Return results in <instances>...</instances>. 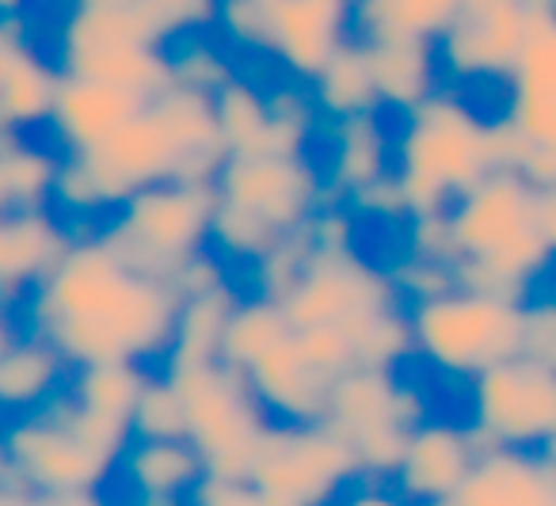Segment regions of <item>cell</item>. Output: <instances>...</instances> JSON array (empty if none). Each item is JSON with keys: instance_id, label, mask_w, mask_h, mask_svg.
Here are the masks:
<instances>
[{"instance_id": "1", "label": "cell", "mask_w": 556, "mask_h": 506, "mask_svg": "<svg viewBox=\"0 0 556 506\" xmlns=\"http://www.w3.org/2000/svg\"><path fill=\"white\" fill-rule=\"evenodd\" d=\"M16 308L27 316L24 331L54 343L73 366L138 362L161 374L184 298L168 278L134 267L103 237H80Z\"/></svg>"}, {"instance_id": "2", "label": "cell", "mask_w": 556, "mask_h": 506, "mask_svg": "<svg viewBox=\"0 0 556 506\" xmlns=\"http://www.w3.org/2000/svg\"><path fill=\"white\" fill-rule=\"evenodd\" d=\"M500 164V123H488L446 88L396 115L393 176L412 217L442 214Z\"/></svg>"}, {"instance_id": "3", "label": "cell", "mask_w": 556, "mask_h": 506, "mask_svg": "<svg viewBox=\"0 0 556 506\" xmlns=\"http://www.w3.org/2000/svg\"><path fill=\"white\" fill-rule=\"evenodd\" d=\"M412 351L439 381L469 389L472 377L522 354L526 301L507 293L450 286L427 298L404 301Z\"/></svg>"}, {"instance_id": "4", "label": "cell", "mask_w": 556, "mask_h": 506, "mask_svg": "<svg viewBox=\"0 0 556 506\" xmlns=\"http://www.w3.org/2000/svg\"><path fill=\"white\" fill-rule=\"evenodd\" d=\"M363 472L355 445L332 422H267L248 480L260 503H336Z\"/></svg>"}, {"instance_id": "5", "label": "cell", "mask_w": 556, "mask_h": 506, "mask_svg": "<svg viewBox=\"0 0 556 506\" xmlns=\"http://www.w3.org/2000/svg\"><path fill=\"white\" fill-rule=\"evenodd\" d=\"M465 422L480 445L538 453L556 438V369L530 354L495 362L469 381Z\"/></svg>"}, {"instance_id": "6", "label": "cell", "mask_w": 556, "mask_h": 506, "mask_svg": "<svg viewBox=\"0 0 556 506\" xmlns=\"http://www.w3.org/2000/svg\"><path fill=\"white\" fill-rule=\"evenodd\" d=\"M500 161L538 187L556 184V12L538 20L510 73Z\"/></svg>"}, {"instance_id": "7", "label": "cell", "mask_w": 556, "mask_h": 506, "mask_svg": "<svg viewBox=\"0 0 556 506\" xmlns=\"http://www.w3.org/2000/svg\"><path fill=\"white\" fill-rule=\"evenodd\" d=\"M214 194L278 232L305 229L328 202L320 168L305 153H229L214 176Z\"/></svg>"}, {"instance_id": "8", "label": "cell", "mask_w": 556, "mask_h": 506, "mask_svg": "<svg viewBox=\"0 0 556 506\" xmlns=\"http://www.w3.org/2000/svg\"><path fill=\"white\" fill-rule=\"evenodd\" d=\"M480 438L465 419L416 422L404 442L401 465L393 468V488L401 503H454L457 488L480 457Z\"/></svg>"}, {"instance_id": "9", "label": "cell", "mask_w": 556, "mask_h": 506, "mask_svg": "<svg viewBox=\"0 0 556 506\" xmlns=\"http://www.w3.org/2000/svg\"><path fill=\"white\" fill-rule=\"evenodd\" d=\"M206 472V457L191 438L130 434L103 488L118 483L123 491L115 498H130V503H191L194 488Z\"/></svg>"}, {"instance_id": "10", "label": "cell", "mask_w": 556, "mask_h": 506, "mask_svg": "<svg viewBox=\"0 0 556 506\" xmlns=\"http://www.w3.org/2000/svg\"><path fill=\"white\" fill-rule=\"evenodd\" d=\"M255 404L267 422H325L336 377L313 366L294 346V331L244 369Z\"/></svg>"}, {"instance_id": "11", "label": "cell", "mask_w": 556, "mask_h": 506, "mask_svg": "<svg viewBox=\"0 0 556 506\" xmlns=\"http://www.w3.org/2000/svg\"><path fill=\"white\" fill-rule=\"evenodd\" d=\"M146 103L149 96L130 92V88L62 73L54 111L47 118V138L62 156L85 153V149L100 146L103 138H111L123 123H130Z\"/></svg>"}, {"instance_id": "12", "label": "cell", "mask_w": 556, "mask_h": 506, "mask_svg": "<svg viewBox=\"0 0 556 506\" xmlns=\"http://www.w3.org/2000/svg\"><path fill=\"white\" fill-rule=\"evenodd\" d=\"M462 0H351V39H439Z\"/></svg>"}, {"instance_id": "13", "label": "cell", "mask_w": 556, "mask_h": 506, "mask_svg": "<svg viewBox=\"0 0 556 506\" xmlns=\"http://www.w3.org/2000/svg\"><path fill=\"white\" fill-rule=\"evenodd\" d=\"M522 354L556 369V293L538 290L526 298V339Z\"/></svg>"}, {"instance_id": "14", "label": "cell", "mask_w": 556, "mask_h": 506, "mask_svg": "<svg viewBox=\"0 0 556 506\" xmlns=\"http://www.w3.org/2000/svg\"><path fill=\"white\" fill-rule=\"evenodd\" d=\"M27 42L31 39H27V31H24V20H0V80L9 77L12 62H16Z\"/></svg>"}, {"instance_id": "15", "label": "cell", "mask_w": 556, "mask_h": 506, "mask_svg": "<svg viewBox=\"0 0 556 506\" xmlns=\"http://www.w3.org/2000/svg\"><path fill=\"white\" fill-rule=\"evenodd\" d=\"M538 232L556 255V184L538 187Z\"/></svg>"}, {"instance_id": "16", "label": "cell", "mask_w": 556, "mask_h": 506, "mask_svg": "<svg viewBox=\"0 0 556 506\" xmlns=\"http://www.w3.org/2000/svg\"><path fill=\"white\" fill-rule=\"evenodd\" d=\"M12 138H16V134L0 126V156H4V149H9V141H12ZM0 206H4V191H0Z\"/></svg>"}]
</instances>
